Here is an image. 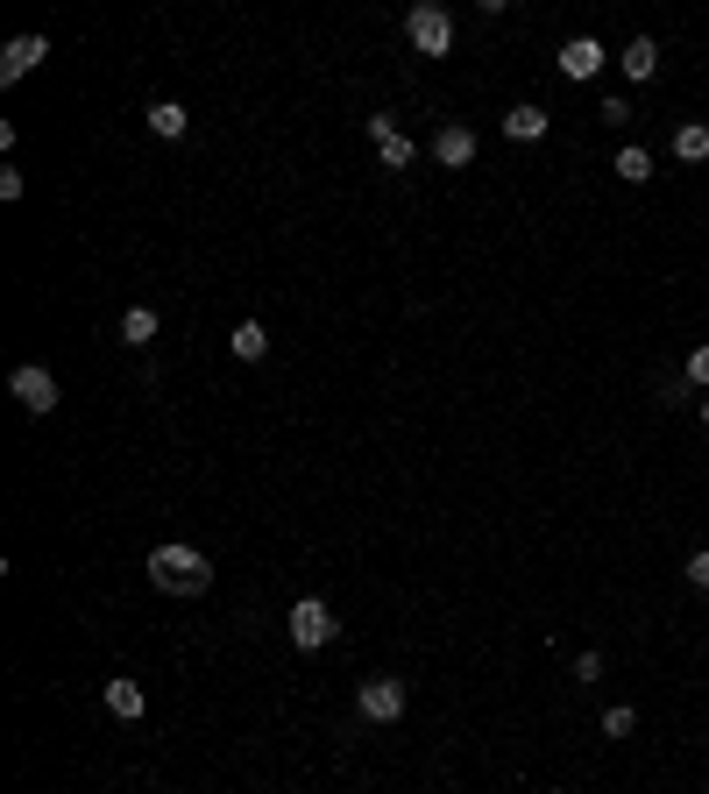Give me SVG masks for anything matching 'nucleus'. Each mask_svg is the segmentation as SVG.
<instances>
[{
    "instance_id": "nucleus-1",
    "label": "nucleus",
    "mask_w": 709,
    "mask_h": 794,
    "mask_svg": "<svg viewBox=\"0 0 709 794\" xmlns=\"http://www.w3.org/2000/svg\"><path fill=\"white\" fill-rule=\"evenodd\" d=\"M149 582H157V596H206L214 589V561H206L199 546H185V539H163L157 553H149Z\"/></svg>"
},
{
    "instance_id": "nucleus-2",
    "label": "nucleus",
    "mask_w": 709,
    "mask_h": 794,
    "mask_svg": "<svg viewBox=\"0 0 709 794\" xmlns=\"http://www.w3.org/2000/svg\"><path fill=\"white\" fill-rule=\"evenodd\" d=\"M404 43H412L419 57H447L455 50V14H447L441 0H419V8L404 14Z\"/></svg>"
},
{
    "instance_id": "nucleus-3",
    "label": "nucleus",
    "mask_w": 709,
    "mask_h": 794,
    "mask_svg": "<svg viewBox=\"0 0 709 794\" xmlns=\"http://www.w3.org/2000/svg\"><path fill=\"white\" fill-rule=\"evenodd\" d=\"M404 702H412V688H404L398 674H369V681L355 688V710L369 716V724H398V716H404Z\"/></svg>"
},
{
    "instance_id": "nucleus-4",
    "label": "nucleus",
    "mask_w": 709,
    "mask_h": 794,
    "mask_svg": "<svg viewBox=\"0 0 709 794\" xmlns=\"http://www.w3.org/2000/svg\"><path fill=\"white\" fill-rule=\"evenodd\" d=\"M334 632H341V624H334V610H327L320 596H298V603H291V646H298V653L334 646Z\"/></svg>"
},
{
    "instance_id": "nucleus-5",
    "label": "nucleus",
    "mask_w": 709,
    "mask_h": 794,
    "mask_svg": "<svg viewBox=\"0 0 709 794\" xmlns=\"http://www.w3.org/2000/svg\"><path fill=\"white\" fill-rule=\"evenodd\" d=\"M8 391H14V404H22V412H57V377H50V369H36V363H22V369H14V377H8Z\"/></svg>"
},
{
    "instance_id": "nucleus-6",
    "label": "nucleus",
    "mask_w": 709,
    "mask_h": 794,
    "mask_svg": "<svg viewBox=\"0 0 709 794\" xmlns=\"http://www.w3.org/2000/svg\"><path fill=\"white\" fill-rule=\"evenodd\" d=\"M369 142H376V157H384V171H412L419 142H412L398 122H390V114H369Z\"/></svg>"
},
{
    "instance_id": "nucleus-7",
    "label": "nucleus",
    "mask_w": 709,
    "mask_h": 794,
    "mask_svg": "<svg viewBox=\"0 0 709 794\" xmlns=\"http://www.w3.org/2000/svg\"><path fill=\"white\" fill-rule=\"evenodd\" d=\"M476 128H461V122H441V135H433V163H441V171H469L476 163Z\"/></svg>"
},
{
    "instance_id": "nucleus-8",
    "label": "nucleus",
    "mask_w": 709,
    "mask_h": 794,
    "mask_svg": "<svg viewBox=\"0 0 709 794\" xmlns=\"http://www.w3.org/2000/svg\"><path fill=\"white\" fill-rule=\"evenodd\" d=\"M43 57H50V36H14L8 50H0V85H22Z\"/></svg>"
},
{
    "instance_id": "nucleus-9",
    "label": "nucleus",
    "mask_w": 709,
    "mask_h": 794,
    "mask_svg": "<svg viewBox=\"0 0 709 794\" xmlns=\"http://www.w3.org/2000/svg\"><path fill=\"white\" fill-rule=\"evenodd\" d=\"M603 65H610V50H603L596 36H568V43H561V79L582 85V79H596Z\"/></svg>"
},
{
    "instance_id": "nucleus-10",
    "label": "nucleus",
    "mask_w": 709,
    "mask_h": 794,
    "mask_svg": "<svg viewBox=\"0 0 709 794\" xmlns=\"http://www.w3.org/2000/svg\"><path fill=\"white\" fill-rule=\"evenodd\" d=\"M142 710H149L142 681H128V674H121V681H107V716H121V724H135Z\"/></svg>"
},
{
    "instance_id": "nucleus-11",
    "label": "nucleus",
    "mask_w": 709,
    "mask_h": 794,
    "mask_svg": "<svg viewBox=\"0 0 709 794\" xmlns=\"http://www.w3.org/2000/svg\"><path fill=\"white\" fill-rule=\"evenodd\" d=\"M617 65H625V79H639V85H645V79H653V71H660V43H653V36H631Z\"/></svg>"
},
{
    "instance_id": "nucleus-12",
    "label": "nucleus",
    "mask_w": 709,
    "mask_h": 794,
    "mask_svg": "<svg viewBox=\"0 0 709 794\" xmlns=\"http://www.w3.org/2000/svg\"><path fill=\"white\" fill-rule=\"evenodd\" d=\"M185 122H192V114L178 107V100H149V135H157V142H178Z\"/></svg>"
},
{
    "instance_id": "nucleus-13",
    "label": "nucleus",
    "mask_w": 709,
    "mask_h": 794,
    "mask_svg": "<svg viewBox=\"0 0 709 794\" xmlns=\"http://www.w3.org/2000/svg\"><path fill=\"white\" fill-rule=\"evenodd\" d=\"M610 171H617V177H625V185H645V177H653V149H639V142H625V149H617V157H610Z\"/></svg>"
},
{
    "instance_id": "nucleus-14",
    "label": "nucleus",
    "mask_w": 709,
    "mask_h": 794,
    "mask_svg": "<svg viewBox=\"0 0 709 794\" xmlns=\"http://www.w3.org/2000/svg\"><path fill=\"white\" fill-rule=\"evenodd\" d=\"M121 341H128V348H149V341H157V306H128L121 312Z\"/></svg>"
},
{
    "instance_id": "nucleus-15",
    "label": "nucleus",
    "mask_w": 709,
    "mask_h": 794,
    "mask_svg": "<svg viewBox=\"0 0 709 794\" xmlns=\"http://www.w3.org/2000/svg\"><path fill=\"white\" fill-rule=\"evenodd\" d=\"M228 348L241 355V363H263V355H270V334H263V320H241L235 334H228Z\"/></svg>"
},
{
    "instance_id": "nucleus-16",
    "label": "nucleus",
    "mask_w": 709,
    "mask_h": 794,
    "mask_svg": "<svg viewBox=\"0 0 709 794\" xmlns=\"http://www.w3.org/2000/svg\"><path fill=\"white\" fill-rule=\"evenodd\" d=\"M504 135H511V142H539V135H547V107H511L504 114Z\"/></svg>"
},
{
    "instance_id": "nucleus-17",
    "label": "nucleus",
    "mask_w": 709,
    "mask_h": 794,
    "mask_svg": "<svg viewBox=\"0 0 709 794\" xmlns=\"http://www.w3.org/2000/svg\"><path fill=\"white\" fill-rule=\"evenodd\" d=\"M674 157H682V163H702L709 157V128L702 122H682V128H674Z\"/></svg>"
},
{
    "instance_id": "nucleus-18",
    "label": "nucleus",
    "mask_w": 709,
    "mask_h": 794,
    "mask_svg": "<svg viewBox=\"0 0 709 794\" xmlns=\"http://www.w3.org/2000/svg\"><path fill=\"white\" fill-rule=\"evenodd\" d=\"M631 730H639V710H631V702H610V710H603V738H631Z\"/></svg>"
},
{
    "instance_id": "nucleus-19",
    "label": "nucleus",
    "mask_w": 709,
    "mask_h": 794,
    "mask_svg": "<svg viewBox=\"0 0 709 794\" xmlns=\"http://www.w3.org/2000/svg\"><path fill=\"white\" fill-rule=\"evenodd\" d=\"M688 383H696V391H709V341H702L696 355H688Z\"/></svg>"
},
{
    "instance_id": "nucleus-20",
    "label": "nucleus",
    "mask_w": 709,
    "mask_h": 794,
    "mask_svg": "<svg viewBox=\"0 0 709 794\" xmlns=\"http://www.w3.org/2000/svg\"><path fill=\"white\" fill-rule=\"evenodd\" d=\"M596 114H603V122H610V128H631V100H603Z\"/></svg>"
},
{
    "instance_id": "nucleus-21",
    "label": "nucleus",
    "mask_w": 709,
    "mask_h": 794,
    "mask_svg": "<svg viewBox=\"0 0 709 794\" xmlns=\"http://www.w3.org/2000/svg\"><path fill=\"white\" fill-rule=\"evenodd\" d=\"M688 582H696V589H709V546L688 553Z\"/></svg>"
},
{
    "instance_id": "nucleus-22",
    "label": "nucleus",
    "mask_w": 709,
    "mask_h": 794,
    "mask_svg": "<svg viewBox=\"0 0 709 794\" xmlns=\"http://www.w3.org/2000/svg\"><path fill=\"white\" fill-rule=\"evenodd\" d=\"M575 681H603V653H582V660H575Z\"/></svg>"
},
{
    "instance_id": "nucleus-23",
    "label": "nucleus",
    "mask_w": 709,
    "mask_h": 794,
    "mask_svg": "<svg viewBox=\"0 0 709 794\" xmlns=\"http://www.w3.org/2000/svg\"><path fill=\"white\" fill-rule=\"evenodd\" d=\"M702 426H709V398H702Z\"/></svg>"
},
{
    "instance_id": "nucleus-24",
    "label": "nucleus",
    "mask_w": 709,
    "mask_h": 794,
    "mask_svg": "<svg viewBox=\"0 0 709 794\" xmlns=\"http://www.w3.org/2000/svg\"><path fill=\"white\" fill-rule=\"evenodd\" d=\"M547 794H561V787H547Z\"/></svg>"
}]
</instances>
